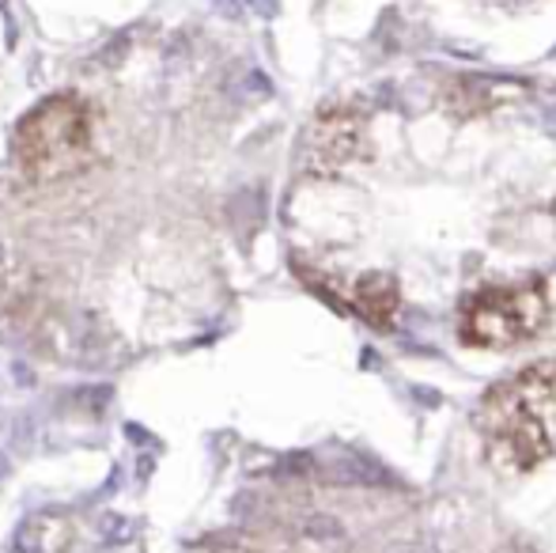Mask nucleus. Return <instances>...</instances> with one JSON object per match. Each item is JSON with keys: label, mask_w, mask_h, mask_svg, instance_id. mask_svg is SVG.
Masks as SVG:
<instances>
[{"label": "nucleus", "mask_w": 556, "mask_h": 553, "mask_svg": "<svg viewBox=\"0 0 556 553\" xmlns=\"http://www.w3.org/2000/svg\"><path fill=\"white\" fill-rule=\"evenodd\" d=\"M549 323V292L538 277L481 285L458 307V338L473 349H515Z\"/></svg>", "instance_id": "3"}, {"label": "nucleus", "mask_w": 556, "mask_h": 553, "mask_svg": "<svg viewBox=\"0 0 556 553\" xmlns=\"http://www.w3.org/2000/svg\"><path fill=\"white\" fill-rule=\"evenodd\" d=\"M344 311L359 315L364 323H371L375 330H390L402 311V288H397L394 274H359L352 280V288L344 292Z\"/></svg>", "instance_id": "5"}, {"label": "nucleus", "mask_w": 556, "mask_h": 553, "mask_svg": "<svg viewBox=\"0 0 556 553\" xmlns=\"http://www.w3.org/2000/svg\"><path fill=\"white\" fill-rule=\"evenodd\" d=\"M473 420L484 458L500 478L530 474L553 455V432L545 425V410L522 391L519 379L492 387L477 406Z\"/></svg>", "instance_id": "2"}, {"label": "nucleus", "mask_w": 556, "mask_h": 553, "mask_svg": "<svg viewBox=\"0 0 556 553\" xmlns=\"http://www.w3.org/2000/svg\"><path fill=\"white\" fill-rule=\"evenodd\" d=\"M12 152L30 183H61L91 155V106L80 96H50L20 118Z\"/></svg>", "instance_id": "1"}, {"label": "nucleus", "mask_w": 556, "mask_h": 553, "mask_svg": "<svg viewBox=\"0 0 556 553\" xmlns=\"http://www.w3.org/2000/svg\"><path fill=\"white\" fill-rule=\"evenodd\" d=\"M371 152L367 118L352 106H326L303 137V167L311 175H337Z\"/></svg>", "instance_id": "4"}]
</instances>
